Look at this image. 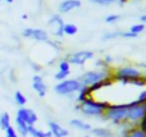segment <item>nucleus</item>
Segmentation results:
<instances>
[{
  "label": "nucleus",
  "mask_w": 146,
  "mask_h": 137,
  "mask_svg": "<svg viewBox=\"0 0 146 137\" xmlns=\"http://www.w3.org/2000/svg\"><path fill=\"white\" fill-rule=\"evenodd\" d=\"M95 137H114V132L109 128H104V127H96V128H91L90 131Z\"/></svg>",
  "instance_id": "obj_15"
},
{
  "label": "nucleus",
  "mask_w": 146,
  "mask_h": 137,
  "mask_svg": "<svg viewBox=\"0 0 146 137\" xmlns=\"http://www.w3.org/2000/svg\"><path fill=\"white\" fill-rule=\"evenodd\" d=\"M110 103L106 100H96L94 99V96L87 97L86 100H83L82 103L77 104L74 107L76 110L81 112V114H83L85 117H92V118H101L106 109L109 108Z\"/></svg>",
  "instance_id": "obj_1"
},
{
  "label": "nucleus",
  "mask_w": 146,
  "mask_h": 137,
  "mask_svg": "<svg viewBox=\"0 0 146 137\" xmlns=\"http://www.w3.org/2000/svg\"><path fill=\"white\" fill-rule=\"evenodd\" d=\"M58 67H59V71H62V72H71V64H69L66 59H62V60L59 62Z\"/></svg>",
  "instance_id": "obj_25"
},
{
  "label": "nucleus",
  "mask_w": 146,
  "mask_h": 137,
  "mask_svg": "<svg viewBox=\"0 0 146 137\" xmlns=\"http://www.w3.org/2000/svg\"><path fill=\"white\" fill-rule=\"evenodd\" d=\"M92 96V95L90 94V91H88V87L87 86H82L80 90H78L77 92V96H76V101L80 104V103H82L83 100H86L87 97Z\"/></svg>",
  "instance_id": "obj_17"
},
{
  "label": "nucleus",
  "mask_w": 146,
  "mask_h": 137,
  "mask_svg": "<svg viewBox=\"0 0 146 137\" xmlns=\"http://www.w3.org/2000/svg\"><path fill=\"white\" fill-rule=\"evenodd\" d=\"M15 118H19L21 120H23L28 127L30 126H35V123L37 122V114L32 109H28V108H25V107L19 108L17 110V117Z\"/></svg>",
  "instance_id": "obj_10"
},
{
  "label": "nucleus",
  "mask_w": 146,
  "mask_h": 137,
  "mask_svg": "<svg viewBox=\"0 0 146 137\" xmlns=\"http://www.w3.org/2000/svg\"><path fill=\"white\" fill-rule=\"evenodd\" d=\"M129 0H117V3H118L119 5H124V4H127Z\"/></svg>",
  "instance_id": "obj_34"
},
{
  "label": "nucleus",
  "mask_w": 146,
  "mask_h": 137,
  "mask_svg": "<svg viewBox=\"0 0 146 137\" xmlns=\"http://www.w3.org/2000/svg\"><path fill=\"white\" fill-rule=\"evenodd\" d=\"M32 89L37 92V95L40 97H44L46 95L48 87H46L45 82H44V78L40 74H36V76L32 77Z\"/></svg>",
  "instance_id": "obj_12"
},
{
  "label": "nucleus",
  "mask_w": 146,
  "mask_h": 137,
  "mask_svg": "<svg viewBox=\"0 0 146 137\" xmlns=\"http://www.w3.org/2000/svg\"><path fill=\"white\" fill-rule=\"evenodd\" d=\"M69 73H71V72H62V71H58L55 74H54V78H55L58 82L64 81V79H67V78H68Z\"/></svg>",
  "instance_id": "obj_26"
},
{
  "label": "nucleus",
  "mask_w": 146,
  "mask_h": 137,
  "mask_svg": "<svg viewBox=\"0 0 146 137\" xmlns=\"http://www.w3.org/2000/svg\"><path fill=\"white\" fill-rule=\"evenodd\" d=\"M69 126L73 128H76V130L78 131H83V132H87V131H91V124L87 122H85V120H81V119H77V118H74V119H71L69 120Z\"/></svg>",
  "instance_id": "obj_14"
},
{
  "label": "nucleus",
  "mask_w": 146,
  "mask_h": 137,
  "mask_svg": "<svg viewBox=\"0 0 146 137\" xmlns=\"http://www.w3.org/2000/svg\"><path fill=\"white\" fill-rule=\"evenodd\" d=\"M0 1H1V0H0Z\"/></svg>",
  "instance_id": "obj_40"
},
{
  "label": "nucleus",
  "mask_w": 146,
  "mask_h": 137,
  "mask_svg": "<svg viewBox=\"0 0 146 137\" xmlns=\"http://www.w3.org/2000/svg\"><path fill=\"white\" fill-rule=\"evenodd\" d=\"M140 21H141L142 24H145V22H146V15H145V14H142L141 17H140Z\"/></svg>",
  "instance_id": "obj_35"
},
{
  "label": "nucleus",
  "mask_w": 146,
  "mask_h": 137,
  "mask_svg": "<svg viewBox=\"0 0 146 137\" xmlns=\"http://www.w3.org/2000/svg\"><path fill=\"white\" fill-rule=\"evenodd\" d=\"M81 87H82V85L78 81V78L64 79V81L58 82L54 86V91H55V94L62 95V96H73L74 94H77Z\"/></svg>",
  "instance_id": "obj_5"
},
{
  "label": "nucleus",
  "mask_w": 146,
  "mask_h": 137,
  "mask_svg": "<svg viewBox=\"0 0 146 137\" xmlns=\"http://www.w3.org/2000/svg\"><path fill=\"white\" fill-rule=\"evenodd\" d=\"M121 32L122 31H110V32H106L103 35L101 40L108 41V40H113V38H118V37H121Z\"/></svg>",
  "instance_id": "obj_22"
},
{
  "label": "nucleus",
  "mask_w": 146,
  "mask_h": 137,
  "mask_svg": "<svg viewBox=\"0 0 146 137\" xmlns=\"http://www.w3.org/2000/svg\"><path fill=\"white\" fill-rule=\"evenodd\" d=\"M95 66L98 67V68H108L109 66H106L105 62L103 60V59H98V60L95 62Z\"/></svg>",
  "instance_id": "obj_31"
},
{
  "label": "nucleus",
  "mask_w": 146,
  "mask_h": 137,
  "mask_svg": "<svg viewBox=\"0 0 146 137\" xmlns=\"http://www.w3.org/2000/svg\"><path fill=\"white\" fill-rule=\"evenodd\" d=\"M15 131L22 137L28 136V126L23 120H21L19 118H15Z\"/></svg>",
  "instance_id": "obj_16"
},
{
  "label": "nucleus",
  "mask_w": 146,
  "mask_h": 137,
  "mask_svg": "<svg viewBox=\"0 0 146 137\" xmlns=\"http://www.w3.org/2000/svg\"><path fill=\"white\" fill-rule=\"evenodd\" d=\"M31 67H32V68L35 69L36 72H40V71H41V66H38V64H36L35 62H33V63H31Z\"/></svg>",
  "instance_id": "obj_33"
},
{
  "label": "nucleus",
  "mask_w": 146,
  "mask_h": 137,
  "mask_svg": "<svg viewBox=\"0 0 146 137\" xmlns=\"http://www.w3.org/2000/svg\"><path fill=\"white\" fill-rule=\"evenodd\" d=\"M145 113H146V105L145 104H139V105L129 107L128 109H127L126 122L129 123V124H132L133 127H137V124L145 118Z\"/></svg>",
  "instance_id": "obj_6"
},
{
  "label": "nucleus",
  "mask_w": 146,
  "mask_h": 137,
  "mask_svg": "<svg viewBox=\"0 0 146 137\" xmlns=\"http://www.w3.org/2000/svg\"><path fill=\"white\" fill-rule=\"evenodd\" d=\"M14 101H15V104L17 105H19V108H22V107H25L26 105L27 99H26V96L21 91H17L14 94Z\"/></svg>",
  "instance_id": "obj_21"
},
{
  "label": "nucleus",
  "mask_w": 146,
  "mask_h": 137,
  "mask_svg": "<svg viewBox=\"0 0 146 137\" xmlns=\"http://www.w3.org/2000/svg\"><path fill=\"white\" fill-rule=\"evenodd\" d=\"M5 137H18V133H17V131H15V128H13L12 126L8 127L7 130H5Z\"/></svg>",
  "instance_id": "obj_29"
},
{
  "label": "nucleus",
  "mask_w": 146,
  "mask_h": 137,
  "mask_svg": "<svg viewBox=\"0 0 146 137\" xmlns=\"http://www.w3.org/2000/svg\"><path fill=\"white\" fill-rule=\"evenodd\" d=\"M95 56V53L91 50H80V51H74L71 53L66 56V60L69 64H74V66H83L87 60L92 59Z\"/></svg>",
  "instance_id": "obj_7"
},
{
  "label": "nucleus",
  "mask_w": 146,
  "mask_h": 137,
  "mask_svg": "<svg viewBox=\"0 0 146 137\" xmlns=\"http://www.w3.org/2000/svg\"><path fill=\"white\" fill-rule=\"evenodd\" d=\"M28 136L31 137H46V133L44 131L36 128L35 126H30L28 127Z\"/></svg>",
  "instance_id": "obj_20"
},
{
  "label": "nucleus",
  "mask_w": 146,
  "mask_h": 137,
  "mask_svg": "<svg viewBox=\"0 0 146 137\" xmlns=\"http://www.w3.org/2000/svg\"><path fill=\"white\" fill-rule=\"evenodd\" d=\"M113 71L110 69V67L108 68H98V69H92V71H87L85 73H82L78 78V81L81 82L82 86H91V85L96 83V82H100L105 78L111 77Z\"/></svg>",
  "instance_id": "obj_4"
},
{
  "label": "nucleus",
  "mask_w": 146,
  "mask_h": 137,
  "mask_svg": "<svg viewBox=\"0 0 146 137\" xmlns=\"http://www.w3.org/2000/svg\"><path fill=\"white\" fill-rule=\"evenodd\" d=\"M127 137H146V133L144 132V131H141L140 128L135 127L131 130V132L128 133V136Z\"/></svg>",
  "instance_id": "obj_24"
},
{
  "label": "nucleus",
  "mask_w": 146,
  "mask_h": 137,
  "mask_svg": "<svg viewBox=\"0 0 146 137\" xmlns=\"http://www.w3.org/2000/svg\"><path fill=\"white\" fill-rule=\"evenodd\" d=\"M78 8H81V0H62L58 5V10L60 14H66Z\"/></svg>",
  "instance_id": "obj_11"
},
{
  "label": "nucleus",
  "mask_w": 146,
  "mask_h": 137,
  "mask_svg": "<svg viewBox=\"0 0 146 137\" xmlns=\"http://www.w3.org/2000/svg\"><path fill=\"white\" fill-rule=\"evenodd\" d=\"M136 100L139 101V104H145V103H146V91H145V90H142V91L140 92L139 97H137Z\"/></svg>",
  "instance_id": "obj_30"
},
{
  "label": "nucleus",
  "mask_w": 146,
  "mask_h": 137,
  "mask_svg": "<svg viewBox=\"0 0 146 137\" xmlns=\"http://www.w3.org/2000/svg\"><path fill=\"white\" fill-rule=\"evenodd\" d=\"M82 137H90V136H82Z\"/></svg>",
  "instance_id": "obj_39"
},
{
  "label": "nucleus",
  "mask_w": 146,
  "mask_h": 137,
  "mask_svg": "<svg viewBox=\"0 0 146 137\" xmlns=\"http://www.w3.org/2000/svg\"><path fill=\"white\" fill-rule=\"evenodd\" d=\"M10 115L9 113L7 112H3L1 114H0V128H1L3 131H5L8 127H10Z\"/></svg>",
  "instance_id": "obj_18"
},
{
  "label": "nucleus",
  "mask_w": 146,
  "mask_h": 137,
  "mask_svg": "<svg viewBox=\"0 0 146 137\" xmlns=\"http://www.w3.org/2000/svg\"><path fill=\"white\" fill-rule=\"evenodd\" d=\"M45 133H46V137H53L51 133H50V131H48V132H45Z\"/></svg>",
  "instance_id": "obj_36"
},
{
  "label": "nucleus",
  "mask_w": 146,
  "mask_h": 137,
  "mask_svg": "<svg viewBox=\"0 0 146 137\" xmlns=\"http://www.w3.org/2000/svg\"><path fill=\"white\" fill-rule=\"evenodd\" d=\"M118 19H119V15H118V14H110V15H106V17L104 18L105 23H109V24L118 22Z\"/></svg>",
  "instance_id": "obj_27"
},
{
  "label": "nucleus",
  "mask_w": 146,
  "mask_h": 137,
  "mask_svg": "<svg viewBox=\"0 0 146 137\" xmlns=\"http://www.w3.org/2000/svg\"><path fill=\"white\" fill-rule=\"evenodd\" d=\"M88 1L94 3V4H99V5H110L113 3H117V0H88Z\"/></svg>",
  "instance_id": "obj_28"
},
{
  "label": "nucleus",
  "mask_w": 146,
  "mask_h": 137,
  "mask_svg": "<svg viewBox=\"0 0 146 137\" xmlns=\"http://www.w3.org/2000/svg\"><path fill=\"white\" fill-rule=\"evenodd\" d=\"M78 32V27L74 23H64L63 27V33L67 36H73Z\"/></svg>",
  "instance_id": "obj_19"
},
{
  "label": "nucleus",
  "mask_w": 146,
  "mask_h": 137,
  "mask_svg": "<svg viewBox=\"0 0 146 137\" xmlns=\"http://www.w3.org/2000/svg\"><path fill=\"white\" fill-rule=\"evenodd\" d=\"M103 60L105 62V64H106V66H109V67H110V64H113L114 59H113V56H110V55H105V58H104Z\"/></svg>",
  "instance_id": "obj_32"
},
{
  "label": "nucleus",
  "mask_w": 146,
  "mask_h": 137,
  "mask_svg": "<svg viewBox=\"0 0 146 137\" xmlns=\"http://www.w3.org/2000/svg\"><path fill=\"white\" fill-rule=\"evenodd\" d=\"M48 26L50 28L51 33L55 36L56 38H62L64 36L63 27H64V21L60 14H53L48 21Z\"/></svg>",
  "instance_id": "obj_8"
},
{
  "label": "nucleus",
  "mask_w": 146,
  "mask_h": 137,
  "mask_svg": "<svg viewBox=\"0 0 146 137\" xmlns=\"http://www.w3.org/2000/svg\"><path fill=\"white\" fill-rule=\"evenodd\" d=\"M27 18H28L27 14H22V19H27Z\"/></svg>",
  "instance_id": "obj_37"
},
{
  "label": "nucleus",
  "mask_w": 146,
  "mask_h": 137,
  "mask_svg": "<svg viewBox=\"0 0 146 137\" xmlns=\"http://www.w3.org/2000/svg\"><path fill=\"white\" fill-rule=\"evenodd\" d=\"M48 126H49V131H50L53 137H67L69 135V132L66 128H63L59 123L54 122V120H50L48 123Z\"/></svg>",
  "instance_id": "obj_13"
},
{
  "label": "nucleus",
  "mask_w": 146,
  "mask_h": 137,
  "mask_svg": "<svg viewBox=\"0 0 146 137\" xmlns=\"http://www.w3.org/2000/svg\"><path fill=\"white\" fill-rule=\"evenodd\" d=\"M142 77H145L144 72L141 69H139L137 67H132V66L118 67L111 73V78H113L114 82H121L123 85H132L133 81L142 78Z\"/></svg>",
  "instance_id": "obj_2"
},
{
  "label": "nucleus",
  "mask_w": 146,
  "mask_h": 137,
  "mask_svg": "<svg viewBox=\"0 0 146 137\" xmlns=\"http://www.w3.org/2000/svg\"><path fill=\"white\" fill-rule=\"evenodd\" d=\"M22 36L26 38H31V40L38 41V42H46L49 40V33L48 31L42 30V28H25L22 31Z\"/></svg>",
  "instance_id": "obj_9"
},
{
  "label": "nucleus",
  "mask_w": 146,
  "mask_h": 137,
  "mask_svg": "<svg viewBox=\"0 0 146 137\" xmlns=\"http://www.w3.org/2000/svg\"><path fill=\"white\" fill-rule=\"evenodd\" d=\"M144 31H145V24H142V23L133 24V26H131V28H129V32L133 33V35H137V36H139L140 33H142Z\"/></svg>",
  "instance_id": "obj_23"
},
{
  "label": "nucleus",
  "mask_w": 146,
  "mask_h": 137,
  "mask_svg": "<svg viewBox=\"0 0 146 137\" xmlns=\"http://www.w3.org/2000/svg\"><path fill=\"white\" fill-rule=\"evenodd\" d=\"M127 109H128V103L123 104H110L109 108L104 112L101 119L110 122L114 126H121L126 123V115Z\"/></svg>",
  "instance_id": "obj_3"
},
{
  "label": "nucleus",
  "mask_w": 146,
  "mask_h": 137,
  "mask_svg": "<svg viewBox=\"0 0 146 137\" xmlns=\"http://www.w3.org/2000/svg\"><path fill=\"white\" fill-rule=\"evenodd\" d=\"M4 1H7V3H9V4H12V3L14 1V0H4Z\"/></svg>",
  "instance_id": "obj_38"
}]
</instances>
